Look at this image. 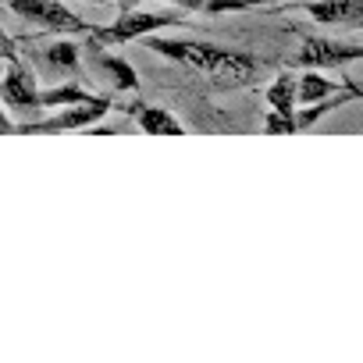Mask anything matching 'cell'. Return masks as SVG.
I'll return each instance as SVG.
<instances>
[{"mask_svg": "<svg viewBox=\"0 0 363 363\" xmlns=\"http://www.w3.org/2000/svg\"><path fill=\"white\" fill-rule=\"evenodd\" d=\"M40 96H43V86L36 79V68L29 65V54L22 57L15 50V40L8 36V43H4V82H0V100H4L8 114H18V111L36 114V111H43Z\"/></svg>", "mask_w": 363, "mask_h": 363, "instance_id": "3", "label": "cell"}, {"mask_svg": "<svg viewBox=\"0 0 363 363\" xmlns=\"http://www.w3.org/2000/svg\"><path fill=\"white\" fill-rule=\"evenodd\" d=\"M349 61H363V47L359 43H345L335 36H306L303 47L296 50L292 65L296 68H345Z\"/></svg>", "mask_w": 363, "mask_h": 363, "instance_id": "7", "label": "cell"}, {"mask_svg": "<svg viewBox=\"0 0 363 363\" xmlns=\"http://www.w3.org/2000/svg\"><path fill=\"white\" fill-rule=\"evenodd\" d=\"M86 61H89V68H93L100 79H107V86H114V93H135V89H139L135 68H132L125 57L111 54L107 43H100V40H93V36H86Z\"/></svg>", "mask_w": 363, "mask_h": 363, "instance_id": "9", "label": "cell"}, {"mask_svg": "<svg viewBox=\"0 0 363 363\" xmlns=\"http://www.w3.org/2000/svg\"><path fill=\"white\" fill-rule=\"evenodd\" d=\"M118 111L132 114V121H135L146 135H186V125H182L171 111L157 107V104L139 100V104H125V107H118Z\"/></svg>", "mask_w": 363, "mask_h": 363, "instance_id": "10", "label": "cell"}, {"mask_svg": "<svg viewBox=\"0 0 363 363\" xmlns=\"http://www.w3.org/2000/svg\"><path fill=\"white\" fill-rule=\"evenodd\" d=\"M349 86H356V82H352V79L335 82V79H328L320 68H303V72H299V107L320 104V100H328V96L349 89Z\"/></svg>", "mask_w": 363, "mask_h": 363, "instance_id": "11", "label": "cell"}, {"mask_svg": "<svg viewBox=\"0 0 363 363\" xmlns=\"http://www.w3.org/2000/svg\"><path fill=\"white\" fill-rule=\"evenodd\" d=\"M174 26H193L189 22V11H182V8H160V11H118L114 22L107 26H93V40L107 43V47H125V43H135V40H146L160 29H174Z\"/></svg>", "mask_w": 363, "mask_h": 363, "instance_id": "2", "label": "cell"}, {"mask_svg": "<svg viewBox=\"0 0 363 363\" xmlns=\"http://www.w3.org/2000/svg\"><path fill=\"white\" fill-rule=\"evenodd\" d=\"M4 8L15 18H22L43 33H57V36H89L93 33V26L82 22L61 0H4Z\"/></svg>", "mask_w": 363, "mask_h": 363, "instance_id": "5", "label": "cell"}, {"mask_svg": "<svg viewBox=\"0 0 363 363\" xmlns=\"http://www.w3.org/2000/svg\"><path fill=\"white\" fill-rule=\"evenodd\" d=\"M278 11H303L324 29L363 33V0H299V4H281Z\"/></svg>", "mask_w": 363, "mask_h": 363, "instance_id": "6", "label": "cell"}, {"mask_svg": "<svg viewBox=\"0 0 363 363\" xmlns=\"http://www.w3.org/2000/svg\"><path fill=\"white\" fill-rule=\"evenodd\" d=\"M96 96H100V93H93V89L82 86V82H57V86L43 89L40 104H43V111H61V107L86 104V100H96Z\"/></svg>", "mask_w": 363, "mask_h": 363, "instance_id": "13", "label": "cell"}, {"mask_svg": "<svg viewBox=\"0 0 363 363\" xmlns=\"http://www.w3.org/2000/svg\"><path fill=\"white\" fill-rule=\"evenodd\" d=\"M264 132H267V135H296V132H299V125H296V114L267 111V118H264Z\"/></svg>", "mask_w": 363, "mask_h": 363, "instance_id": "14", "label": "cell"}, {"mask_svg": "<svg viewBox=\"0 0 363 363\" xmlns=\"http://www.w3.org/2000/svg\"><path fill=\"white\" fill-rule=\"evenodd\" d=\"M267 107L281 111V114H296L299 111V75L296 72H281L274 75V82L267 86Z\"/></svg>", "mask_w": 363, "mask_h": 363, "instance_id": "12", "label": "cell"}, {"mask_svg": "<svg viewBox=\"0 0 363 363\" xmlns=\"http://www.w3.org/2000/svg\"><path fill=\"white\" fill-rule=\"evenodd\" d=\"M160 4L182 8V11H189V15H207V4H211V0H160Z\"/></svg>", "mask_w": 363, "mask_h": 363, "instance_id": "15", "label": "cell"}, {"mask_svg": "<svg viewBox=\"0 0 363 363\" xmlns=\"http://www.w3.org/2000/svg\"><path fill=\"white\" fill-rule=\"evenodd\" d=\"M89 4H107V0H89Z\"/></svg>", "mask_w": 363, "mask_h": 363, "instance_id": "17", "label": "cell"}, {"mask_svg": "<svg viewBox=\"0 0 363 363\" xmlns=\"http://www.w3.org/2000/svg\"><path fill=\"white\" fill-rule=\"evenodd\" d=\"M267 4H289V0H257V8H267Z\"/></svg>", "mask_w": 363, "mask_h": 363, "instance_id": "16", "label": "cell"}, {"mask_svg": "<svg viewBox=\"0 0 363 363\" xmlns=\"http://www.w3.org/2000/svg\"><path fill=\"white\" fill-rule=\"evenodd\" d=\"M118 104L104 93L96 100H86V104H72V107H61L47 118H36V121H26V125H11V132H22V135H54V132H89L96 128V121L114 111Z\"/></svg>", "mask_w": 363, "mask_h": 363, "instance_id": "4", "label": "cell"}, {"mask_svg": "<svg viewBox=\"0 0 363 363\" xmlns=\"http://www.w3.org/2000/svg\"><path fill=\"white\" fill-rule=\"evenodd\" d=\"M146 50L182 65V68H193L221 86H250L257 75H260V61L246 50H235V47H218V43H207V40H171V36H146L143 40Z\"/></svg>", "mask_w": 363, "mask_h": 363, "instance_id": "1", "label": "cell"}, {"mask_svg": "<svg viewBox=\"0 0 363 363\" xmlns=\"http://www.w3.org/2000/svg\"><path fill=\"white\" fill-rule=\"evenodd\" d=\"M82 50H86V47H79L75 40L50 33L47 43H33L29 57H33L36 68H43L47 75H72V79H75L79 68H82Z\"/></svg>", "mask_w": 363, "mask_h": 363, "instance_id": "8", "label": "cell"}]
</instances>
